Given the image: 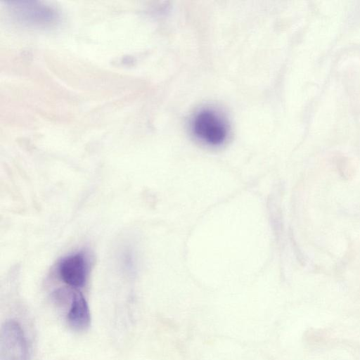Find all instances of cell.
Wrapping results in <instances>:
<instances>
[{
    "label": "cell",
    "mask_w": 360,
    "mask_h": 360,
    "mask_svg": "<svg viewBox=\"0 0 360 360\" xmlns=\"http://www.w3.org/2000/svg\"><path fill=\"white\" fill-rule=\"evenodd\" d=\"M191 130L197 139L210 146L224 144L229 134L226 119L211 108H204L195 113L191 121Z\"/></svg>",
    "instance_id": "obj_1"
},
{
    "label": "cell",
    "mask_w": 360,
    "mask_h": 360,
    "mask_svg": "<svg viewBox=\"0 0 360 360\" xmlns=\"http://www.w3.org/2000/svg\"><path fill=\"white\" fill-rule=\"evenodd\" d=\"M8 11L18 22L34 27H51L58 22L59 15L53 7L38 1L8 2Z\"/></svg>",
    "instance_id": "obj_2"
},
{
    "label": "cell",
    "mask_w": 360,
    "mask_h": 360,
    "mask_svg": "<svg viewBox=\"0 0 360 360\" xmlns=\"http://www.w3.org/2000/svg\"><path fill=\"white\" fill-rule=\"evenodd\" d=\"M0 360H28L26 338L21 326L15 320H8L1 326Z\"/></svg>",
    "instance_id": "obj_3"
},
{
    "label": "cell",
    "mask_w": 360,
    "mask_h": 360,
    "mask_svg": "<svg viewBox=\"0 0 360 360\" xmlns=\"http://www.w3.org/2000/svg\"><path fill=\"white\" fill-rule=\"evenodd\" d=\"M58 272L60 279L68 285L79 288L87 280L89 264L82 252H77L64 257L59 263Z\"/></svg>",
    "instance_id": "obj_4"
},
{
    "label": "cell",
    "mask_w": 360,
    "mask_h": 360,
    "mask_svg": "<svg viewBox=\"0 0 360 360\" xmlns=\"http://www.w3.org/2000/svg\"><path fill=\"white\" fill-rule=\"evenodd\" d=\"M69 326L75 331H85L91 324V314L83 295L75 292L72 297L70 307L67 314Z\"/></svg>",
    "instance_id": "obj_5"
}]
</instances>
